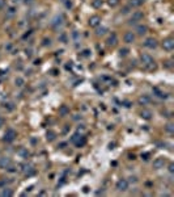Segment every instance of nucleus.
Here are the masks:
<instances>
[{
    "label": "nucleus",
    "instance_id": "nucleus-30",
    "mask_svg": "<svg viewBox=\"0 0 174 197\" xmlns=\"http://www.w3.org/2000/svg\"><path fill=\"white\" fill-rule=\"evenodd\" d=\"M59 40H60V41L62 42H64V44H66V42H67V36H66V34H60V37H59Z\"/></svg>",
    "mask_w": 174,
    "mask_h": 197
},
{
    "label": "nucleus",
    "instance_id": "nucleus-39",
    "mask_svg": "<svg viewBox=\"0 0 174 197\" xmlns=\"http://www.w3.org/2000/svg\"><path fill=\"white\" fill-rule=\"evenodd\" d=\"M33 0H25V3H32Z\"/></svg>",
    "mask_w": 174,
    "mask_h": 197
},
{
    "label": "nucleus",
    "instance_id": "nucleus-9",
    "mask_svg": "<svg viewBox=\"0 0 174 197\" xmlns=\"http://www.w3.org/2000/svg\"><path fill=\"white\" fill-rule=\"evenodd\" d=\"M116 42H118V36H116L115 33H111L110 36L107 37V40H106V45H107V46H115Z\"/></svg>",
    "mask_w": 174,
    "mask_h": 197
},
{
    "label": "nucleus",
    "instance_id": "nucleus-11",
    "mask_svg": "<svg viewBox=\"0 0 174 197\" xmlns=\"http://www.w3.org/2000/svg\"><path fill=\"white\" fill-rule=\"evenodd\" d=\"M100 24H101V17H100V16L94 15V16H92V17L89 18V25H91L92 28H97Z\"/></svg>",
    "mask_w": 174,
    "mask_h": 197
},
{
    "label": "nucleus",
    "instance_id": "nucleus-32",
    "mask_svg": "<svg viewBox=\"0 0 174 197\" xmlns=\"http://www.w3.org/2000/svg\"><path fill=\"white\" fill-rule=\"evenodd\" d=\"M5 108H8L9 110H13V108H15V107H13L12 102H8V104H5Z\"/></svg>",
    "mask_w": 174,
    "mask_h": 197
},
{
    "label": "nucleus",
    "instance_id": "nucleus-31",
    "mask_svg": "<svg viewBox=\"0 0 174 197\" xmlns=\"http://www.w3.org/2000/svg\"><path fill=\"white\" fill-rule=\"evenodd\" d=\"M43 45H45V46H47V45H48V46H50V45H51V40L50 38H45V40H43Z\"/></svg>",
    "mask_w": 174,
    "mask_h": 197
},
{
    "label": "nucleus",
    "instance_id": "nucleus-16",
    "mask_svg": "<svg viewBox=\"0 0 174 197\" xmlns=\"http://www.w3.org/2000/svg\"><path fill=\"white\" fill-rule=\"evenodd\" d=\"M138 102H139L140 105H147V104L151 102V97H149L148 95H143V96H140V97L138 99Z\"/></svg>",
    "mask_w": 174,
    "mask_h": 197
},
{
    "label": "nucleus",
    "instance_id": "nucleus-38",
    "mask_svg": "<svg viewBox=\"0 0 174 197\" xmlns=\"http://www.w3.org/2000/svg\"><path fill=\"white\" fill-rule=\"evenodd\" d=\"M3 5H4V0H0V8H1Z\"/></svg>",
    "mask_w": 174,
    "mask_h": 197
},
{
    "label": "nucleus",
    "instance_id": "nucleus-35",
    "mask_svg": "<svg viewBox=\"0 0 174 197\" xmlns=\"http://www.w3.org/2000/svg\"><path fill=\"white\" fill-rule=\"evenodd\" d=\"M4 122H5V121H4V118H3V117H0V128H1V126H4Z\"/></svg>",
    "mask_w": 174,
    "mask_h": 197
},
{
    "label": "nucleus",
    "instance_id": "nucleus-25",
    "mask_svg": "<svg viewBox=\"0 0 174 197\" xmlns=\"http://www.w3.org/2000/svg\"><path fill=\"white\" fill-rule=\"evenodd\" d=\"M12 195H13V192L9 189V188H4L3 192H1V196H4V197H11Z\"/></svg>",
    "mask_w": 174,
    "mask_h": 197
},
{
    "label": "nucleus",
    "instance_id": "nucleus-33",
    "mask_svg": "<svg viewBox=\"0 0 174 197\" xmlns=\"http://www.w3.org/2000/svg\"><path fill=\"white\" fill-rule=\"evenodd\" d=\"M169 172H170V174H173V172H174V164L173 163L169 164Z\"/></svg>",
    "mask_w": 174,
    "mask_h": 197
},
{
    "label": "nucleus",
    "instance_id": "nucleus-18",
    "mask_svg": "<svg viewBox=\"0 0 174 197\" xmlns=\"http://www.w3.org/2000/svg\"><path fill=\"white\" fill-rule=\"evenodd\" d=\"M68 113H69V108L67 107V105H62V107L59 108V114H60V116H63V117H64V116H67Z\"/></svg>",
    "mask_w": 174,
    "mask_h": 197
},
{
    "label": "nucleus",
    "instance_id": "nucleus-22",
    "mask_svg": "<svg viewBox=\"0 0 174 197\" xmlns=\"http://www.w3.org/2000/svg\"><path fill=\"white\" fill-rule=\"evenodd\" d=\"M15 84H16V87H22L24 84H25V80L22 79V78H16L15 79Z\"/></svg>",
    "mask_w": 174,
    "mask_h": 197
},
{
    "label": "nucleus",
    "instance_id": "nucleus-26",
    "mask_svg": "<svg viewBox=\"0 0 174 197\" xmlns=\"http://www.w3.org/2000/svg\"><path fill=\"white\" fill-rule=\"evenodd\" d=\"M46 136H47V137H46V138H47V141H54V139H55V133H54V131H47V134H46Z\"/></svg>",
    "mask_w": 174,
    "mask_h": 197
},
{
    "label": "nucleus",
    "instance_id": "nucleus-29",
    "mask_svg": "<svg viewBox=\"0 0 174 197\" xmlns=\"http://www.w3.org/2000/svg\"><path fill=\"white\" fill-rule=\"evenodd\" d=\"M119 54H121V56H126L128 54V49H121L119 50Z\"/></svg>",
    "mask_w": 174,
    "mask_h": 197
},
{
    "label": "nucleus",
    "instance_id": "nucleus-19",
    "mask_svg": "<svg viewBox=\"0 0 174 197\" xmlns=\"http://www.w3.org/2000/svg\"><path fill=\"white\" fill-rule=\"evenodd\" d=\"M16 15V8L15 7H9L7 9V13H5V16H7L8 18H11V17H13V16Z\"/></svg>",
    "mask_w": 174,
    "mask_h": 197
},
{
    "label": "nucleus",
    "instance_id": "nucleus-24",
    "mask_svg": "<svg viewBox=\"0 0 174 197\" xmlns=\"http://www.w3.org/2000/svg\"><path fill=\"white\" fill-rule=\"evenodd\" d=\"M18 154H20L22 158H28V156H29V151L26 150V148H24V147H21L20 150H18Z\"/></svg>",
    "mask_w": 174,
    "mask_h": 197
},
{
    "label": "nucleus",
    "instance_id": "nucleus-6",
    "mask_svg": "<svg viewBox=\"0 0 174 197\" xmlns=\"http://www.w3.org/2000/svg\"><path fill=\"white\" fill-rule=\"evenodd\" d=\"M63 24H64V17L62 15L55 16V17L53 18V21H51V25H53L54 28H56V29H58L59 26H62Z\"/></svg>",
    "mask_w": 174,
    "mask_h": 197
},
{
    "label": "nucleus",
    "instance_id": "nucleus-14",
    "mask_svg": "<svg viewBox=\"0 0 174 197\" xmlns=\"http://www.w3.org/2000/svg\"><path fill=\"white\" fill-rule=\"evenodd\" d=\"M147 32H148V28H147V25H143V24H140V25L136 26V34H138V36H144Z\"/></svg>",
    "mask_w": 174,
    "mask_h": 197
},
{
    "label": "nucleus",
    "instance_id": "nucleus-4",
    "mask_svg": "<svg viewBox=\"0 0 174 197\" xmlns=\"http://www.w3.org/2000/svg\"><path fill=\"white\" fill-rule=\"evenodd\" d=\"M162 47L168 51H172L174 49V38H172V37L165 38L164 41H162Z\"/></svg>",
    "mask_w": 174,
    "mask_h": 197
},
{
    "label": "nucleus",
    "instance_id": "nucleus-15",
    "mask_svg": "<svg viewBox=\"0 0 174 197\" xmlns=\"http://www.w3.org/2000/svg\"><path fill=\"white\" fill-rule=\"evenodd\" d=\"M152 116H153V114H152V112H151V110H148V109H143V110H141V113H140V117L144 118V120H147V121L152 120Z\"/></svg>",
    "mask_w": 174,
    "mask_h": 197
},
{
    "label": "nucleus",
    "instance_id": "nucleus-36",
    "mask_svg": "<svg viewBox=\"0 0 174 197\" xmlns=\"http://www.w3.org/2000/svg\"><path fill=\"white\" fill-rule=\"evenodd\" d=\"M11 49H12V45H11V44L5 45V50H11Z\"/></svg>",
    "mask_w": 174,
    "mask_h": 197
},
{
    "label": "nucleus",
    "instance_id": "nucleus-3",
    "mask_svg": "<svg viewBox=\"0 0 174 197\" xmlns=\"http://www.w3.org/2000/svg\"><path fill=\"white\" fill-rule=\"evenodd\" d=\"M115 187H116V191H119V192H126L128 189V181L126 179H119L116 181Z\"/></svg>",
    "mask_w": 174,
    "mask_h": 197
},
{
    "label": "nucleus",
    "instance_id": "nucleus-28",
    "mask_svg": "<svg viewBox=\"0 0 174 197\" xmlns=\"http://www.w3.org/2000/svg\"><path fill=\"white\" fill-rule=\"evenodd\" d=\"M107 4L110 7H116L119 4V0H107Z\"/></svg>",
    "mask_w": 174,
    "mask_h": 197
},
{
    "label": "nucleus",
    "instance_id": "nucleus-10",
    "mask_svg": "<svg viewBox=\"0 0 174 197\" xmlns=\"http://www.w3.org/2000/svg\"><path fill=\"white\" fill-rule=\"evenodd\" d=\"M144 46L148 47V49H156V47H157V41L153 38V37L147 38L145 41H144Z\"/></svg>",
    "mask_w": 174,
    "mask_h": 197
},
{
    "label": "nucleus",
    "instance_id": "nucleus-2",
    "mask_svg": "<svg viewBox=\"0 0 174 197\" xmlns=\"http://www.w3.org/2000/svg\"><path fill=\"white\" fill-rule=\"evenodd\" d=\"M143 17H144L143 12H140V11H136V12H134V13H132V16H131V18H130L128 24H130V25H134V24H138L139 21L143 20Z\"/></svg>",
    "mask_w": 174,
    "mask_h": 197
},
{
    "label": "nucleus",
    "instance_id": "nucleus-37",
    "mask_svg": "<svg viewBox=\"0 0 174 197\" xmlns=\"http://www.w3.org/2000/svg\"><path fill=\"white\" fill-rule=\"evenodd\" d=\"M26 55H28V56H32V50H28V49H26Z\"/></svg>",
    "mask_w": 174,
    "mask_h": 197
},
{
    "label": "nucleus",
    "instance_id": "nucleus-27",
    "mask_svg": "<svg viewBox=\"0 0 174 197\" xmlns=\"http://www.w3.org/2000/svg\"><path fill=\"white\" fill-rule=\"evenodd\" d=\"M92 5H93L94 8H100V7H102V0H93Z\"/></svg>",
    "mask_w": 174,
    "mask_h": 197
},
{
    "label": "nucleus",
    "instance_id": "nucleus-23",
    "mask_svg": "<svg viewBox=\"0 0 174 197\" xmlns=\"http://www.w3.org/2000/svg\"><path fill=\"white\" fill-rule=\"evenodd\" d=\"M106 32H107V28H105V26H101V28H98L97 29V32H96V34L97 36H105L106 34Z\"/></svg>",
    "mask_w": 174,
    "mask_h": 197
},
{
    "label": "nucleus",
    "instance_id": "nucleus-17",
    "mask_svg": "<svg viewBox=\"0 0 174 197\" xmlns=\"http://www.w3.org/2000/svg\"><path fill=\"white\" fill-rule=\"evenodd\" d=\"M143 3H144V0H130V1H128V7H131V8L140 7Z\"/></svg>",
    "mask_w": 174,
    "mask_h": 197
},
{
    "label": "nucleus",
    "instance_id": "nucleus-20",
    "mask_svg": "<svg viewBox=\"0 0 174 197\" xmlns=\"http://www.w3.org/2000/svg\"><path fill=\"white\" fill-rule=\"evenodd\" d=\"M153 92L154 93H157V97H160V99H166L168 97V95H166V93H165V92H162V91H160V90H157V88H154V90H153Z\"/></svg>",
    "mask_w": 174,
    "mask_h": 197
},
{
    "label": "nucleus",
    "instance_id": "nucleus-21",
    "mask_svg": "<svg viewBox=\"0 0 174 197\" xmlns=\"http://www.w3.org/2000/svg\"><path fill=\"white\" fill-rule=\"evenodd\" d=\"M165 130H166L169 134H173V133H174V124L168 122L166 125H165Z\"/></svg>",
    "mask_w": 174,
    "mask_h": 197
},
{
    "label": "nucleus",
    "instance_id": "nucleus-34",
    "mask_svg": "<svg viewBox=\"0 0 174 197\" xmlns=\"http://www.w3.org/2000/svg\"><path fill=\"white\" fill-rule=\"evenodd\" d=\"M130 8H131V7H128V5H127V7H124V8H123V13H128V9H130Z\"/></svg>",
    "mask_w": 174,
    "mask_h": 197
},
{
    "label": "nucleus",
    "instance_id": "nucleus-1",
    "mask_svg": "<svg viewBox=\"0 0 174 197\" xmlns=\"http://www.w3.org/2000/svg\"><path fill=\"white\" fill-rule=\"evenodd\" d=\"M140 61H141V63H143V66L147 67V68H154V67H156V64H154V59L152 58L149 54H141Z\"/></svg>",
    "mask_w": 174,
    "mask_h": 197
},
{
    "label": "nucleus",
    "instance_id": "nucleus-5",
    "mask_svg": "<svg viewBox=\"0 0 174 197\" xmlns=\"http://www.w3.org/2000/svg\"><path fill=\"white\" fill-rule=\"evenodd\" d=\"M16 137H17V133H16L13 129H8V130L5 131L4 141H5V142H13V141L16 139Z\"/></svg>",
    "mask_w": 174,
    "mask_h": 197
},
{
    "label": "nucleus",
    "instance_id": "nucleus-8",
    "mask_svg": "<svg viewBox=\"0 0 174 197\" xmlns=\"http://www.w3.org/2000/svg\"><path fill=\"white\" fill-rule=\"evenodd\" d=\"M166 164V160L165 158H156L153 160V168L160 169V168H164V166Z\"/></svg>",
    "mask_w": 174,
    "mask_h": 197
},
{
    "label": "nucleus",
    "instance_id": "nucleus-7",
    "mask_svg": "<svg viewBox=\"0 0 174 197\" xmlns=\"http://www.w3.org/2000/svg\"><path fill=\"white\" fill-rule=\"evenodd\" d=\"M72 142H73V143H75L77 147H81V146H84V145H85L86 139H85V137H83V136L79 137L77 134H76V136L72 137Z\"/></svg>",
    "mask_w": 174,
    "mask_h": 197
},
{
    "label": "nucleus",
    "instance_id": "nucleus-12",
    "mask_svg": "<svg viewBox=\"0 0 174 197\" xmlns=\"http://www.w3.org/2000/svg\"><path fill=\"white\" fill-rule=\"evenodd\" d=\"M12 166V160L11 158H7V156H1L0 158V167L1 168H8V167Z\"/></svg>",
    "mask_w": 174,
    "mask_h": 197
},
{
    "label": "nucleus",
    "instance_id": "nucleus-13",
    "mask_svg": "<svg viewBox=\"0 0 174 197\" xmlns=\"http://www.w3.org/2000/svg\"><path fill=\"white\" fill-rule=\"evenodd\" d=\"M123 40L126 44H132V42L135 41V34L132 33V32H126L123 36Z\"/></svg>",
    "mask_w": 174,
    "mask_h": 197
}]
</instances>
